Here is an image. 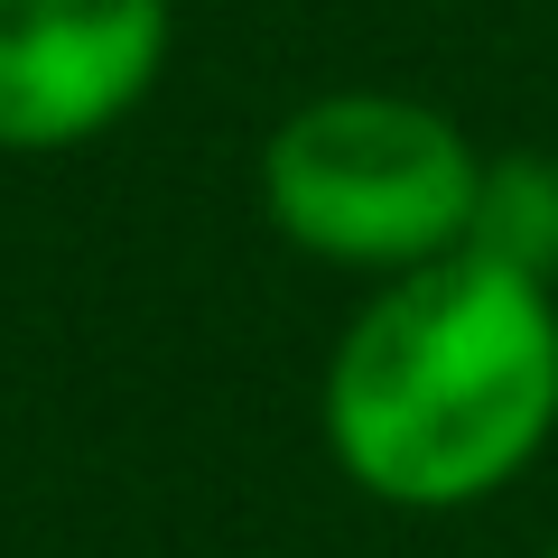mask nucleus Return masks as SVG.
Segmentation results:
<instances>
[{
	"mask_svg": "<svg viewBox=\"0 0 558 558\" xmlns=\"http://www.w3.org/2000/svg\"><path fill=\"white\" fill-rule=\"evenodd\" d=\"M465 252L502 260V270L558 289V159L549 149H494L475 178V223Z\"/></svg>",
	"mask_w": 558,
	"mask_h": 558,
	"instance_id": "obj_4",
	"label": "nucleus"
},
{
	"mask_svg": "<svg viewBox=\"0 0 558 558\" xmlns=\"http://www.w3.org/2000/svg\"><path fill=\"white\" fill-rule=\"evenodd\" d=\"M326 457L391 512L494 502L558 438V289L484 252L381 279L317 381Z\"/></svg>",
	"mask_w": 558,
	"mask_h": 558,
	"instance_id": "obj_1",
	"label": "nucleus"
},
{
	"mask_svg": "<svg viewBox=\"0 0 558 558\" xmlns=\"http://www.w3.org/2000/svg\"><path fill=\"white\" fill-rule=\"evenodd\" d=\"M484 149L418 94L336 84L279 112L260 140V215L289 252L354 279H410L465 252Z\"/></svg>",
	"mask_w": 558,
	"mask_h": 558,
	"instance_id": "obj_2",
	"label": "nucleus"
},
{
	"mask_svg": "<svg viewBox=\"0 0 558 558\" xmlns=\"http://www.w3.org/2000/svg\"><path fill=\"white\" fill-rule=\"evenodd\" d=\"M539 558H558V539H549V549H539Z\"/></svg>",
	"mask_w": 558,
	"mask_h": 558,
	"instance_id": "obj_5",
	"label": "nucleus"
},
{
	"mask_svg": "<svg viewBox=\"0 0 558 558\" xmlns=\"http://www.w3.org/2000/svg\"><path fill=\"white\" fill-rule=\"evenodd\" d=\"M168 0H0V149L65 159L140 112L168 75Z\"/></svg>",
	"mask_w": 558,
	"mask_h": 558,
	"instance_id": "obj_3",
	"label": "nucleus"
}]
</instances>
